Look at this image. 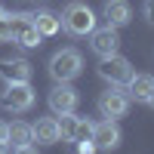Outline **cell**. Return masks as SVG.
I'll return each instance as SVG.
<instances>
[{
    "label": "cell",
    "instance_id": "obj_11",
    "mask_svg": "<svg viewBox=\"0 0 154 154\" xmlns=\"http://www.w3.org/2000/svg\"><path fill=\"white\" fill-rule=\"evenodd\" d=\"M28 22L34 25L37 31H40V37H56V34L62 31V19L56 16V12H49V9L28 12Z\"/></svg>",
    "mask_w": 154,
    "mask_h": 154
},
{
    "label": "cell",
    "instance_id": "obj_6",
    "mask_svg": "<svg viewBox=\"0 0 154 154\" xmlns=\"http://www.w3.org/2000/svg\"><path fill=\"white\" fill-rule=\"evenodd\" d=\"M89 49L99 56V59H108V56H117L120 49V34L114 25H105V28H96L89 34Z\"/></svg>",
    "mask_w": 154,
    "mask_h": 154
},
{
    "label": "cell",
    "instance_id": "obj_1",
    "mask_svg": "<svg viewBox=\"0 0 154 154\" xmlns=\"http://www.w3.org/2000/svg\"><path fill=\"white\" fill-rule=\"evenodd\" d=\"M62 28H65L71 37H89L96 28H99V19H96V12H93V6H86V3H80V0H71V3L65 6V12H62Z\"/></svg>",
    "mask_w": 154,
    "mask_h": 154
},
{
    "label": "cell",
    "instance_id": "obj_19",
    "mask_svg": "<svg viewBox=\"0 0 154 154\" xmlns=\"http://www.w3.org/2000/svg\"><path fill=\"white\" fill-rule=\"evenodd\" d=\"M142 19L148 25H154V0H145V3H142Z\"/></svg>",
    "mask_w": 154,
    "mask_h": 154
},
{
    "label": "cell",
    "instance_id": "obj_25",
    "mask_svg": "<svg viewBox=\"0 0 154 154\" xmlns=\"http://www.w3.org/2000/svg\"><path fill=\"white\" fill-rule=\"evenodd\" d=\"M6 16H9V12H6V9H3V6H0V22H3V19H6Z\"/></svg>",
    "mask_w": 154,
    "mask_h": 154
},
{
    "label": "cell",
    "instance_id": "obj_5",
    "mask_svg": "<svg viewBox=\"0 0 154 154\" xmlns=\"http://www.w3.org/2000/svg\"><path fill=\"white\" fill-rule=\"evenodd\" d=\"M133 74H136L133 62L123 59V56H108V59L99 62V77L108 80L111 86H126V83L133 80Z\"/></svg>",
    "mask_w": 154,
    "mask_h": 154
},
{
    "label": "cell",
    "instance_id": "obj_12",
    "mask_svg": "<svg viewBox=\"0 0 154 154\" xmlns=\"http://www.w3.org/2000/svg\"><path fill=\"white\" fill-rule=\"evenodd\" d=\"M31 62L28 59H3V68H0V77L3 80H19V83H31Z\"/></svg>",
    "mask_w": 154,
    "mask_h": 154
},
{
    "label": "cell",
    "instance_id": "obj_16",
    "mask_svg": "<svg viewBox=\"0 0 154 154\" xmlns=\"http://www.w3.org/2000/svg\"><path fill=\"white\" fill-rule=\"evenodd\" d=\"M59 142H71L74 145V126H77V117H74V111L71 114H59Z\"/></svg>",
    "mask_w": 154,
    "mask_h": 154
},
{
    "label": "cell",
    "instance_id": "obj_2",
    "mask_svg": "<svg viewBox=\"0 0 154 154\" xmlns=\"http://www.w3.org/2000/svg\"><path fill=\"white\" fill-rule=\"evenodd\" d=\"M46 68H49V77H53L56 83H71V80H77V77L83 74V56L77 53L74 46L59 49V53H53Z\"/></svg>",
    "mask_w": 154,
    "mask_h": 154
},
{
    "label": "cell",
    "instance_id": "obj_7",
    "mask_svg": "<svg viewBox=\"0 0 154 154\" xmlns=\"http://www.w3.org/2000/svg\"><path fill=\"white\" fill-rule=\"evenodd\" d=\"M46 102H49V111L59 117V114H71V111L77 108V102H80V93H77L71 83H56L53 89H49Z\"/></svg>",
    "mask_w": 154,
    "mask_h": 154
},
{
    "label": "cell",
    "instance_id": "obj_8",
    "mask_svg": "<svg viewBox=\"0 0 154 154\" xmlns=\"http://www.w3.org/2000/svg\"><path fill=\"white\" fill-rule=\"evenodd\" d=\"M93 145H96V151H114L120 145V126H117V120H99V123H93Z\"/></svg>",
    "mask_w": 154,
    "mask_h": 154
},
{
    "label": "cell",
    "instance_id": "obj_24",
    "mask_svg": "<svg viewBox=\"0 0 154 154\" xmlns=\"http://www.w3.org/2000/svg\"><path fill=\"white\" fill-rule=\"evenodd\" d=\"M0 154H9V142H0Z\"/></svg>",
    "mask_w": 154,
    "mask_h": 154
},
{
    "label": "cell",
    "instance_id": "obj_22",
    "mask_svg": "<svg viewBox=\"0 0 154 154\" xmlns=\"http://www.w3.org/2000/svg\"><path fill=\"white\" fill-rule=\"evenodd\" d=\"M6 133H9V123L0 120V142H6Z\"/></svg>",
    "mask_w": 154,
    "mask_h": 154
},
{
    "label": "cell",
    "instance_id": "obj_14",
    "mask_svg": "<svg viewBox=\"0 0 154 154\" xmlns=\"http://www.w3.org/2000/svg\"><path fill=\"white\" fill-rule=\"evenodd\" d=\"M151 86H154V74H133V80L126 83V96L136 102H145Z\"/></svg>",
    "mask_w": 154,
    "mask_h": 154
},
{
    "label": "cell",
    "instance_id": "obj_21",
    "mask_svg": "<svg viewBox=\"0 0 154 154\" xmlns=\"http://www.w3.org/2000/svg\"><path fill=\"white\" fill-rule=\"evenodd\" d=\"M12 154H37L34 145H19V148H12Z\"/></svg>",
    "mask_w": 154,
    "mask_h": 154
},
{
    "label": "cell",
    "instance_id": "obj_23",
    "mask_svg": "<svg viewBox=\"0 0 154 154\" xmlns=\"http://www.w3.org/2000/svg\"><path fill=\"white\" fill-rule=\"evenodd\" d=\"M145 105H148V108H154V86H151V93H148V99H145Z\"/></svg>",
    "mask_w": 154,
    "mask_h": 154
},
{
    "label": "cell",
    "instance_id": "obj_18",
    "mask_svg": "<svg viewBox=\"0 0 154 154\" xmlns=\"http://www.w3.org/2000/svg\"><path fill=\"white\" fill-rule=\"evenodd\" d=\"M16 25H19V16H6L3 22H0V43H3V40H12Z\"/></svg>",
    "mask_w": 154,
    "mask_h": 154
},
{
    "label": "cell",
    "instance_id": "obj_17",
    "mask_svg": "<svg viewBox=\"0 0 154 154\" xmlns=\"http://www.w3.org/2000/svg\"><path fill=\"white\" fill-rule=\"evenodd\" d=\"M89 136H93V120L77 117V126H74V145H77V142H86Z\"/></svg>",
    "mask_w": 154,
    "mask_h": 154
},
{
    "label": "cell",
    "instance_id": "obj_10",
    "mask_svg": "<svg viewBox=\"0 0 154 154\" xmlns=\"http://www.w3.org/2000/svg\"><path fill=\"white\" fill-rule=\"evenodd\" d=\"M40 40H43V37L28 22V12H19V25H16V31H12V43H19L22 49H37Z\"/></svg>",
    "mask_w": 154,
    "mask_h": 154
},
{
    "label": "cell",
    "instance_id": "obj_20",
    "mask_svg": "<svg viewBox=\"0 0 154 154\" xmlns=\"http://www.w3.org/2000/svg\"><path fill=\"white\" fill-rule=\"evenodd\" d=\"M77 154H96L93 139H86V142H77Z\"/></svg>",
    "mask_w": 154,
    "mask_h": 154
},
{
    "label": "cell",
    "instance_id": "obj_15",
    "mask_svg": "<svg viewBox=\"0 0 154 154\" xmlns=\"http://www.w3.org/2000/svg\"><path fill=\"white\" fill-rule=\"evenodd\" d=\"M6 142H12V148H19V145H31V142H34L31 123H25V120H12V123H9V133H6Z\"/></svg>",
    "mask_w": 154,
    "mask_h": 154
},
{
    "label": "cell",
    "instance_id": "obj_4",
    "mask_svg": "<svg viewBox=\"0 0 154 154\" xmlns=\"http://www.w3.org/2000/svg\"><path fill=\"white\" fill-rule=\"evenodd\" d=\"M130 105H133V99L126 96V89H120V86L105 89V93L99 96V102H96L99 114H102V117H108V120H120V117H126V114H130Z\"/></svg>",
    "mask_w": 154,
    "mask_h": 154
},
{
    "label": "cell",
    "instance_id": "obj_13",
    "mask_svg": "<svg viewBox=\"0 0 154 154\" xmlns=\"http://www.w3.org/2000/svg\"><path fill=\"white\" fill-rule=\"evenodd\" d=\"M34 142L40 145H56L59 142V117H40L37 123H31Z\"/></svg>",
    "mask_w": 154,
    "mask_h": 154
},
{
    "label": "cell",
    "instance_id": "obj_9",
    "mask_svg": "<svg viewBox=\"0 0 154 154\" xmlns=\"http://www.w3.org/2000/svg\"><path fill=\"white\" fill-rule=\"evenodd\" d=\"M102 19H105V25H114V28L130 25V19H133L130 0H105V6H102Z\"/></svg>",
    "mask_w": 154,
    "mask_h": 154
},
{
    "label": "cell",
    "instance_id": "obj_3",
    "mask_svg": "<svg viewBox=\"0 0 154 154\" xmlns=\"http://www.w3.org/2000/svg\"><path fill=\"white\" fill-rule=\"evenodd\" d=\"M3 93H0V108L3 111H12V114H25L34 108L37 102V93L31 83H19V80H3Z\"/></svg>",
    "mask_w": 154,
    "mask_h": 154
}]
</instances>
